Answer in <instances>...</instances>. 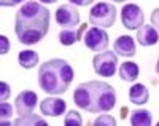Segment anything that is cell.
<instances>
[{"label":"cell","mask_w":159,"mask_h":126,"mask_svg":"<svg viewBox=\"0 0 159 126\" xmlns=\"http://www.w3.org/2000/svg\"><path fill=\"white\" fill-rule=\"evenodd\" d=\"M49 31V11L38 2H25L16 13L15 32L22 45H35Z\"/></svg>","instance_id":"cell-1"},{"label":"cell","mask_w":159,"mask_h":126,"mask_svg":"<svg viewBox=\"0 0 159 126\" xmlns=\"http://www.w3.org/2000/svg\"><path fill=\"white\" fill-rule=\"evenodd\" d=\"M75 104L91 114L108 112L116 105V91L105 81L92 80L78 85L73 93Z\"/></svg>","instance_id":"cell-2"},{"label":"cell","mask_w":159,"mask_h":126,"mask_svg":"<svg viewBox=\"0 0 159 126\" xmlns=\"http://www.w3.org/2000/svg\"><path fill=\"white\" fill-rule=\"evenodd\" d=\"M73 80V69L65 59H49L38 69V85L48 94H64Z\"/></svg>","instance_id":"cell-3"},{"label":"cell","mask_w":159,"mask_h":126,"mask_svg":"<svg viewBox=\"0 0 159 126\" xmlns=\"http://www.w3.org/2000/svg\"><path fill=\"white\" fill-rule=\"evenodd\" d=\"M116 21V8L111 3L100 2L96 3L89 11V22L96 27H111Z\"/></svg>","instance_id":"cell-4"},{"label":"cell","mask_w":159,"mask_h":126,"mask_svg":"<svg viewBox=\"0 0 159 126\" xmlns=\"http://www.w3.org/2000/svg\"><path fill=\"white\" fill-rule=\"evenodd\" d=\"M92 65H94V72L99 77H113L118 67V54L107 50L97 53L92 59Z\"/></svg>","instance_id":"cell-5"},{"label":"cell","mask_w":159,"mask_h":126,"mask_svg":"<svg viewBox=\"0 0 159 126\" xmlns=\"http://www.w3.org/2000/svg\"><path fill=\"white\" fill-rule=\"evenodd\" d=\"M83 41H84L86 48H89L91 51L102 53L108 46V34L105 32L102 27L92 26L91 29L86 31V34L83 37Z\"/></svg>","instance_id":"cell-6"},{"label":"cell","mask_w":159,"mask_h":126,"mask_svg":"<svg viewBox=\"0 0 159 126\" xmlns=\"http://www.w3.org/2000/svg\"><path fill=\"white\" fill-rule=\"evenodd\" d=\"M143 19H145V15H143V10L135 5V3H127L123 7L121 10V22L126 29L129 31H137L143 26Z\"/></svg>","instance_id":"cell-7"},{"label":"cell","mask_w":159,"mask_h":126,"mask_svg":"<svg viewBox=\"0 0 159 126\" xmlns=\"http://www.w3.org/2000/svg\"><path fill=\"white\" fill-rule=\"evenodd\" d=\"M54 18H56V22L61 27H64V29H75L80 24V11H78L76 5L65 3L56 10Z\"/></svg>","instance_id":"cell-8"},{"label":"cell","mask_w":159,"mask_h":126,"mask_svg":"<svg viewBox=\"0 0 159 126\" xmlns=\"http://www.w3.org/2000/svg\"><path fill=\"white\" fill-rule=\"evenodd\" d=\"M37 101H38V96L37 93L34 91H22L16 96L15 99V107L18 110V115H27V114H32L35 105H37Z\"/></svg>","instance_id":"cell-9"},{"label":"cell","mask_w":159,"mask_h":126,"mask_svg":"<svg viewBox=\"0 0 159 126\" xmlns=\"http://www.w3.org/2000/svg\"><path fill=\"white\" fill-rule=\"evenodd\" d=\"M65 109H67V102L61 97H46L40 102V110L43 115L48 117H61Z\"/></svg>","instance_id":"cell-10"},{"label":"cell","mask_w":159,"mask_h":126,"mask_svg":"<svg viewBox=\"0 0 159 126\" xmlns=\"http://www.w3.org/2000/svg\"><path fill=\"white\" fill-rule=\"evenodd\" d=\"M113 50L116 51L118 56H123V58H132L135 56V41L130 35H121L115 40Z\"/></svg>","instance_id":"cell-11"},{"label":"cell","mask_w":159,"mask_h":126,"mask_svg":"<svg viewBox=\"0 0 159 126\" xmlns=\"http://www.w3.org/2000/svg\"><path fill=\"white\" fill-rule=\"evenodd\" d=\"M137 41L142 46H153L159 41V32L154 26L143 24L140 29H137Z\"/></svg>","instance_id":"cell-12"},{"label":"cell","mask_w":159,"mask_h":126,"mask_svg":"<svg viewBox=\"0 0 159 126\" xmlns=\"http://www.w3.org/2000/svg\"><path fill=\"white\" fill-rule=\"evenodd\" d=\"M150 99V93L147 90V86L142 85V83H137V85L130 86L129 90V101L135 105H143L147 104Z\"/></svg>","instance_id":"cell-13"},{"label":"cell","mask_w":159,"mask_h":126,"mask_svg":"<svg viewBox=\"0 0 159 126\" xmlns=\"http://www.w3.org/2000/svg\"><path fill=\"white\" fill-rule=\"evenodd\" d=\"M139 74H140V69L135 62L132 61H127L124 64L119 65V77H121V80L124 81H135L139 78Z\"/></svg>","instance_id":"cell-14"},{"label":"cell","mask_w":159,"mask_h":126,"mask_svg":"<svg viewBox=\"0 0 159 126\" xmlns=\"http://www.w3.org/2000/svg\"><path fill=\"white\" fill-rule=\"evenodd\" d=\"M153 123V117L150 110L145 109H137L130 114V124L132 126H150Z\"/></svg>","instance_id":"cell-15"},{"label":"cell","mask_w":159,"mask_h":126,"mask_svg":"<svg viewBox=\"0 0 159 126\" xmlns=\"http://www.w3.org/2000/svg\"><path fill=\"white\" fill-rule=\"evenodd\" d=\"M38 61H40V58H38L37 51H34V50H24L18 54V62L24 69H34L38 64Z\"/></svg>","instance_id":"cell-16"},{"label":"cell","mask_w":159,"mask_h":126,"mask_svg":"<svg viewBox=\"0 0 159 126\" xmlns=\"http://www.w3.org/2000/svg\"><path fill=\"white\" fill-rule=\"evenodd\" d=\"M13 124H16V126H35V124L46 126V121L38 115L27 114V115H21L19 118H16L15 121H13Z\"/></svg>","instance_id":"cell-17"},{"label":"cell","mask_w":159,"mask_h":126,"mask_svg":"<svg viewBox=\"0 0 159 126\" xmlns=\"http://www.w3.org/2000/svg\"><path fill=\"white\" fill-rule=\"evenodd\" d=\"M59 41L62 45H65V46H70V45H73V43H76L78 41V32L75 31V29H62L61 32H59Z\"/></svg>","instance_id":"cell-18"},{"label":"cell","mask_w":159,"mask_h":126,"mask_svg":"<svg viewBox=\"0 0 159 126\" xmlns=\"http://www.w3.org/2000/svg\"><path fill=\"white\" fill-rule=\"evenodd\" d=\"M64 123L67 124V126H81L83 124V120H81V115H80L76 110H70L69 114L65 115Z\"/></svg>","instance_id":"cell-19"},{"label":"cell","mask_w":159,"mask_h":126,"mask_svg":"<svg viewBox=\"0 0 159 126\" xmlns=\"http://www.w3.org/2000/svg\"><path fill=\"white\" fill-rule=\"evenodd\" d=\"M94 124L96 126H115L116 124V120L111 117V115H99V118L94 120Z\"/></svg>","instance_id":"cell-20"},{"label":"cell","mask_w":159,"mask_h":126,"mask_svg":"<svg viewBox=\"0 0 159 126\" xmlns=\"http://www.w3.org/2000/svg\"><path fill=\"white\" fill-rule=\"evenodd\" d=\"M11 115H13V107L8 102L2 101V104H0V117H2V123L8 121V118H11Z\"/></svg>","instance_id":"cell-21"},{"label":"cell","mask_w":159,"mask_h":126,"mask_svg":"<svg viewBox=\"0 0 159 126\" xmlns=\"http://www.w3.org/2000/svg\"><path fill=\"white\" fill-rule=\"evenodd\" d=\"M0 90H2V94H0V99L2 101H7V97L10 96V93H11V88H10V85L7 81H2L0 83Z\"/></svg>","instance_id":"cell-22"},{"label":"cell","mask_w":159,"mask_h":126,"mask_svg":"<svg viewBox=\"0 0 159 126\" xmlns=\"http://www.w3.org/2000/svg\"><path fill=\"white\" fill-rule=\"evenodd\" d=\"M151 24L157 29V32H159V8H156L153 13H151Z\"/></svg>","instance_id":"cell-23"},{"label":"cell","mask_w":159,"mask_h":126,"mask_svg":"<svg viewBox=\"0 0 159 126\" xmlns=\"http://www.w3.org/2000/svg\"><path fill=\"white\" fill-rule=\"evenodd\" d=\"M24 0H0V3H2V7H16L19 3H22Z\"/></svg>","instance_id":"cell-24"},{"label":"cell","mask_w":159,"mask_h":126,"mask_svg":"<svg viewBox=\"0 0 159 126\" xmlns=\"http://www.w3.org/2000/svg\"><path fill=\"white\" fill-rule=\"evenodd\" d=\"M0 38H2V51H0V53H2V54H7V53L10 51V41H8V38H7L5 35H2Z\"/></svg>","instance_id":"cell-25"},{"label":"cell","mask_w":159,"mask_h":126,"mask_svg":"<svg viewBox=\"0 0 159 126\" xmlns=\"http://www.w3.org/2000/svg\"><path fill=\"white\" fill-rule=\"evenodd\" d=\"M92 2H94V0H70V3L72 5H76V7H88Z\"/></svg>","instance_id":"cell-26"},{"label":"cell","mask_w":159,"mask_h":126,"mask_svg":"<svg viewBox=\"0 0 159 126\" xmlns=\"http://www.w3.org/2000/svg\"><path fill=\"white\" fill-rule=\"evenodd\" d=\"M40 2H43V3H56L57 0H40Z\"/></svg>","instance_id":"cell-27"},{"label":"cell","mask_w":159,"mask_h":126,"mask_svg":"<svg viewBox=\"0 0 159 126\" xmlns=\"http://www.w3.org/2000/svg\"><path fill=\"white\" fill-rule=\"evenodd\" d=\"M156 72H157V75H159V56H157V62H156Z\"/></svg>","instance_id":"cell-28"},{"label":"cell","mask_w":159,"mask_h":126,"mask_svg":"<svg viewBox=\"0 0 159 126\" xmlns=\"http://www.w3.org/2000/svg\"><path fill=\"white\" fill-rule=\"evenodd\" d=\"M113 2H124V0H113Z\"/></svg>","instance_id":"cell-29"},{"label":"cell","mask_w":159,"mask_h":126,"mask_svg":"<svg viewBox=\"0 0 159 126\" xmlns=\"http://www.w3.org/2000/svg\"><path fill=\"white\" fill-rule=\"evenodd\" d=\"M157 126H159V123H157Z\"/></svg>","instance_id":"cell-30"}]
</instances>
